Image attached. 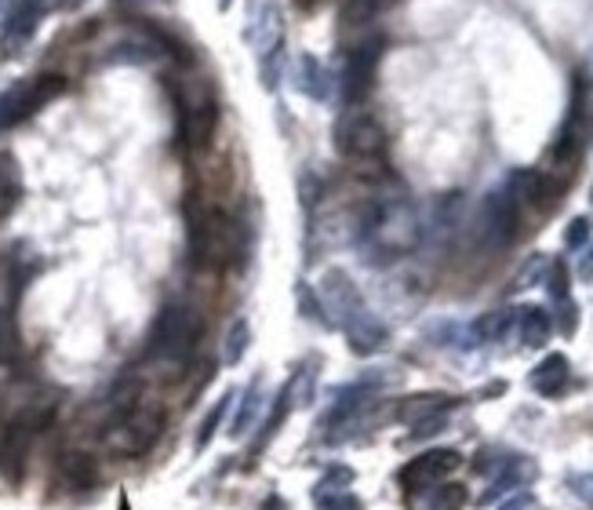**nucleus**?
Segmentation results:
<instances>
[{"label": "nucleus", "mask_w": 593, "mask_h": 510, "mask_svg": "<svg viewBox=\"0 0 593 510\" xmlns=\"http://www.w3.org/2000/svg\"><path fill=\"white\" fill-rule=\"evenodd\" d=\"M423 241L419 212L408 197L372 200L360 219V252L368 263H394Z\"/></svg>", "instance_id": "1"}, {"label": "nucleus", "mask_w": 593, "mask_h": 510, "mask_svg": "<svg viewBox=\"0 0 593 510\" xmlns=\"http://www.w3.org/2000/svg\"><path fill=\"white\" fill-rule=\"evenodd\" d=\"M248 252V231L219 205L197 200L190 208V259L200 271H226L240 266Z\"/></svg>", "instance_id": "2"}, {"label": "nucleus", "mask_w": 593, "mask_h": 510, "mask_svg": "<svg viewBox=\"0 0 593 510\" xmlns=\"http://www.w3.org/2000/svg\"><path fill=\"white\" fill-rule=\"evenodd\" d=\"M320 295H325V311L332 314V321L346 332L354 354L383 351L389 332H386L383 321L368 311V303L360 300L357 285L343 271H328L325 274V281H320Z\"/></svg>", "instance_id": "3"}, {"label": "nucleus", "mask_w": 593, "mask_h": 510, "mask_svg": "<svg viewBox=\"0 0 593 510\" xmlns=\"http://www.w3.org/2000/svg\"><path fill=\"white\" fill-rule=\"evenodd\" d=\"M200 335H205V321H200L197 306L190 303H168L165 311L157 314L154 328H150V343H146V354L160 365L182 369L186 361L197 354Z\"/></svg>", "instance_id": "4"}, {"label": "nucleus", "mask_w": 593, "mask_h": 510, "mask_svg": "<svg viewBox=\"0 0 593 510\" xmlns=\"http://www.w3.org/2000/svg\"><path fill=\"white\" fill-rule=\"evenodd\" d=\"M160 431H165V412L150 401H125L117 409L113 423L106 426V449L117 455H146L154 445Z\"/></svg>", "instance_id": "5"}, {"label": "nucleus", "mask_w": 593, "mask_h": 510, "mask_svg": "<svg viewBox=\"0 0 593 510\" xmlns=\"http://www.w3.org/2000/svg\"><path fill=\"white\" fill-rule=\"evenodd\" d=\"M335 150L354 165H379L386 157V131L368 110L349 106L335 125Z\"/></svg>", "instance_id": "6"}, {"label": "nucleus", "mask_w": 593, "mask_h": 510, "mask_svg": "<svg viewBox=\"0 0 593 510\" xmlns=\"http://www.w3.org/2000/svg\"><path fill=\"white\" fill-rule=\"evenodd\" d=\"M521 226V205L510 190H495L484 197V205L477 212V241L488 252H503L506 245H514Z\"/></svg>", "instance_id": "7"}, {"label": "nucleus", "mask_w": 593, "mask_h": 510, "mask_svg": "<svg viewBox=\"0 0 593 510\" xmlns=\"http://www.w3.org/2000/svg\"><path fill=\"white\" fill-rule=\"evenodd\" d=\"M62 88H66V80L51 73V77L22 80L19 88L4 91V96H0V128H11V125H19V120L30 117V114H37L45 102L62 96Z\"/></svg>", "instance_id": "8"}, {"label": "nucleus", "mask_w": 593, "mask_h": 510, "mask_svg": "<svg viewBox=\"0 0 593 510\" xmlns=\"http://www.w3.org/2000/svg\"><path fill=\"white\" fill-rule=\"evenodd\" d=\"M590 136V102H586V77L575 73V85H572V102H569V117H564L561 125V136L554 143V160L561 168H569L579 160Z\"/></svg>", "instance_id": "9"}, {"label": "nucleus", "mask_w": 593, "mask_h": 510, "mask_svg": "<svg viewBox=\"0 0 593 510\" xmlns=\"http://www.w3.org/2000/svg\"><path fill=\"white\" fill-rule=\"evenodd\" d=\"M215 128H219V102H215L208 88L194 91L190 99H179V131L186 146L208 150L215 139Z\"/></svg>", "instance_id": "10"}, {"label": "nucleus", "mask_w": 593, "mask_h": 510, "mask_svg": "<svg viewBox=\"0 0 593 510\" xmlns=\"http://www.w3.org/2000/svg\"><path fill=\"white\" fill-rule=\"evenodd\" d=\"M379 59H383V40H364V45H357L346 56L343 77H339V91H343L346 106H357L360 99H368Z\"/></svg>", "instance_id": "11"}, {"label": "nucleus", "mask_w": 593, "mask_h": 510, "mask_svg": "<svg viewBox=\"0 0 593 510\" xmlns=\"http://www.w3.org/2000/svg\"><path fill=\"white\" fill-rule=\"evenodd\" d=\"M459 463H463V455L455 449H429V452L404 463L397 481L404 486V492H419V489L437 486V481H448L455 471H459Z\"/></svg>", "instance_id": "12"}, {"label": "nucleus", "mask_w": 593, "mask_h": 510, "mask_svg": "<svg viewBox=\"0 0 593 510\" xmlns=\"http://www.w3.org/2000/svg\"><path fill=\"white\" fill-rule=\"evenodd\" d=\"M506 190L514 194L517 205L550 212V208H557V200H561V194H564V183H557L554 176H550V171L524 168V171H514V176H510Z\"/></svg>", "instance_id": "13"}, {"label": "nucleus", "mask_w": 593, "mask_h": 510, "mask_svg": "<svg viewBox=\"0 0 593 510\" xmlns=\"http://www.w3.org/2000/svg\"><path fill=\"white\" fill-rule=\"evenodd\" d=\"M455 401H459V398L441 394V391L412 394V398H404L401 405H397V420L408 423V426H423L429 420H437V415H448L455 409Z\"/></svg>", "instance_id": "14"}, {"label": "nucleus", "mask_w": 593, "mask_h": 510, "mask_svg": "<svg viewBox=\"0 0 593 510\" xmlns=\"http://www.w3.org/2000/svg\"><path fill=\"white\" fill-rule=\"evenodd\" d=\"M569 380H572V365L564 354H546L528 375V386L538 398H561L569 391Z\"/></svg>", "instance_id": "15"}, {"label": "nucleus", "mask_w": 593, "mask_h": 510, "mask_svg": "<svg viewBox=\"0 0 593 510\" xmlns=\"http://www.w3.org/2000/svg\"><path fill=\"white\" fill-rule=\"evenodd\" d=\"M466 500V486H459V481H437L429 489L408 492V510H463Z\"/></svg>", "instance_id": "16"}, {"label": "nucleus", "mask_w": 593, "mask_h": 510, "mask_svg": "<svg viewBox=\"0 0 593 510\" xmlns=\"http://www.w3.org/2000/svg\"><path fill=\"white\" fill-rule=\"evenodd\" d=\"M62 0H19V8H16V16H11V26H8V37H4V48L8 51H16L19 45H26V37L33 33V26L37 19L45 16V11L51 8H59Z\"/></svg>", "instance_id": "17"}, {"label": "nucleus", "mask_w": 593, "mask_h": 510, "mask_svg": "<svg viewBox=\"0 0 593 510\" xmlns=\"http://www.w3.org/2000/svg\"><path fill=\"white\" fill-rule=\"evenodd\" d=\"M532 478H535V463L528 460V455H514V460H506L503 471L492 478V489L484 492L481 503H492V500H498V496H506V492H514V489H524Z\"/></svg>", "instance_id": "18"}, {"label": "nucleus", "mask_w": 593, "mask_h": 510, "mask_svg": "<svg viewBox=\"0 0 593 510\" xmlns=\"http://www.w3.org/2000/svg\"><path fill=\"white\" fill-rule=\"evenodd\" d=\"M514 328L521 346H543L550 332H554V321H550L543 306H521V311H514Z\"/></svg>", "instance_id": "19"}, {"label": "nucleus", "mask_w": 593, "mask_h": 510, "mask_svg": "<svg viewBox=\"0 0 593 510\" xmlns=\"http://www.w3.org/2000/svg\"><path fill=\"white\" fill-rule=\"evenodd\" d=\"M248 40L255 48H259V56H269V51H277L280 45V16L274 4H259L251 16V26H248Z\"/></svg>", "instance_id": "20"}, {"label": "nucleus", "mask_w": 593, "mask_h": 510, "mask_svg": "<svg viewBox=\"0 0 593 510\" xmlns=\"http://www.w3.org/2000/svg\"><path fill=\"white\" fill-rule=\"evenodd\" d=\"M22 200V171L11 154H0V223L19 208Z\"/></svg>", "instance_id": "21"}, {"label": "nucleus", "mask_w": 593, "mask_h": 510, "mask_svg": "<svg viewBox=\"0 0 593 510\" xmlns=\"http://www.w3.org/2000/svg\"><path fill=\"white\" fill-rule=\"evenodd\" d=\"M59 474L66 478V486L88 489V486H96V460L85 452H66L59 460Z\"/></svg>", "instance_id": "22"}, {"label": "nucleus", "mask_w": 593, "mask_h": 510, "mask_svg": "<svg viewBox=\"0 0 593 510\" xmlns=\"http://www.w3.org/2000/svg\"><path fill=\"white\" fill-rule=\"evenodd\" d=\"M22 351V335L16 325V314L8 311V306H0V369L16 365Z\"/></svg>", "instance_id": "23"}, {"label": "nucleus", "mask_w": 593, "mask_h": 510, "mask_svg": "<svg viewBox=\"0 0 593 510\" xmlns=\"http://www.w3.org/2000/svg\"><path fill=\"white\" fill-rule=\"evenodd\" d=\"M248 343H251L248 321H234L230 332H226V343H223V365H240V357H245Z\"/></svg>", "instance_id": "24"}, {"label": "nucleus", "mask_w": 593, "mask_h": 510, "mask_svg": "<svg viewBox=\"0 0 593 510\" xmlns=\"http://www.w3.org/2000/svg\"><path fill=\"white\" fill-rule=\"evenodd\" d=\"M510 328H514V311H492L474 325V335L484 343H495V340H503Z\"/></svg>", "instance_id": "25"}, {"label": "nucleus", "mask_w": 593, "mask_h": 510, "mask_svg": "<svg viewBox=\"0 0 593 510\" xmlns=\"http://www.w3.org/2000/svg\"><path fill=\"white\" fill-rule=\"evenodd\" d=\"M259 412H263V391H259V386H248L245 401H240L237 420H234V426H230V438H245L248 426L259 420Z\"/></svg>", "instance_id": "26"}, {"label": "nucleus", "mask_w": 593, "mask_h": 510, "mask_svg": "<svg viewBox=\"0 0 593 510\" xmlns=\"http://www.w3.org/2000/svg\"><path fill=\"white\" fill-rule=\"evenodd\" d=\"M314 503L317 510H364V503L357 500L354 492L346 489H325V486H317L314 489Z\"/></svg>", "instance_id": "27"}, {"label": "nucleus", "mask_w": 593, "mask_h": 510, "mask_svg": "<svg viewBox=\"0 0 593 510\" xmlns=\"http://www.w3.org/2000/svg\"><path fill=\"white\" fill-rule=\"evenodd\" d=\"M299 91H306V96H314V99L328 96V80H325V70H320L317 59L299 62Z\"/></svg>", "instance_id": "28"}, {"label": "nucleus", "mask_w": 593, "mask_h": 510, "mask_svg": "<svg viewBox=\"0 0 593 510\" xmlns=\"http://www.w3.org/2000/svg\"><path fill=\"white\" fill-rule=\"evenodd\" d=\"M386 8V0H346L343 4V26H364Z\"/></svg>", "instance_id": "29"}, {"label": "nucleus", "mask_w": 593, "mask_h": 510, "mask_svg": "<svg viewBox=\"0 0 593 510\" xmlns=\"http://www.w3.org/2000/svg\"><path fill=\"white\" fill-rule=\"evenodd\" d=\"M234 405V394H226L223 401H215V409L205 415V423H200V434H197V449H208V441L219 434V423H223V415L230 412Z\"/></svg>", "instance_id": "30"}, {"label": "nucleus", "mask_w": 593, "mask_h": 510, "mask_svg": "<svg viewBox=\"0 0 593 510\" xmlns=\"http://www.w3.org/2000/svg\"><path fill=\"white\" fill-rule=\"evenodd\" d=\"M546 288H550V300H554V303L572 300V295H569V266H564V263H554V266H550Z\"/></svg>", "instance_id": "31"}, {"label": "nucleus", "mask_w": 593, "mask_h": 510, "mask_svg": "<svg viewBox=\"0 0 593 510\" xmlns=\"http://www.w3.org/2000/svg\"><path fill=\"white\" fill-rule=\"evenodd\" d=\"M586 241H590V219L579 216V219L569 223V231H564V245H569V248H583Z\"/></svg>", "instance_id": "32"}, {"label": "nucleus", "mask_w": 593, "mask_h": 510, "mask_svg": "<svg viewBox=\"0 0 593 510\" xmlns=\"http://www.w3.org/2000/svg\"><path fill=\"white\" fill-rule=\"evenodd\" d=\"M572 492H575L583 503L593 507V474H575V478H572Z\"/></svg>", "instance_id": "33"}, {"label": "nucleus", "mask_w": 593, "mask_h": 510, "mask_svg": "<svg viewBox=\"0 0 593 510\" xmlns=\"http://www.w3.org/2000/svg\"><path fill=\"white\" fill-rule=\"evenodd\" d=\"M535 507H538V503H535V496H532V492H517L514 500L503 503L498 510H535Z\"/></svg>", "instance_id": "34"}, {"label": "nucleus", "mask_w": 593, "mask_h": 510, "mask_svg": "<svg viewBox=\"0 0 593 510\" xmlns=\"http://www.w3.org/2000/svg\"><path fill=\"white\" fill-rule=\"evenodd\" d=\"M579 274H583V277H586V281H590V277H593V252H590V259H586V263H583V266H579Z\"/></svg>", "instance_id": "35"}, {"label": "nucleus", "mask_w": 593, "mask_h": 510, "mask_svg": "<svg viewBox=\"0 0 593 510\" xmlns=\"http://www.w3.org/2000/svg\"><path fill=\"white\" fill-rule=\"evenodd\" d=\"M219 8H230V0H219Z\"/></svg>", "instance_id": "36"}, {"label": "nucleus", "mask_w": 593, "mask_h": 510, "mask_svg": "<svg viewBox=\"0 0 593 510\" xmlns=\"http://www.w3.org/2000/svg\"><path fill=\"white\" fill-rule=\"evenodd\" d=\"M4 4H8V0H0V16H4Z\"/></svg>", "instance_id": "37"}, {"label": "nucleus", "mask_w": 593, "mask_h": 510, "mask_svg": "<svg viewBox=\"0 0 593 510\" xmlns=\"http://www.w3.org/2000/svg\"><path fill=\"white\" fill-rule=\"evenodd\" d=\"M120 510H128V500H120Z\"/></svg>", "instance_id": "38"}]
</instances>
